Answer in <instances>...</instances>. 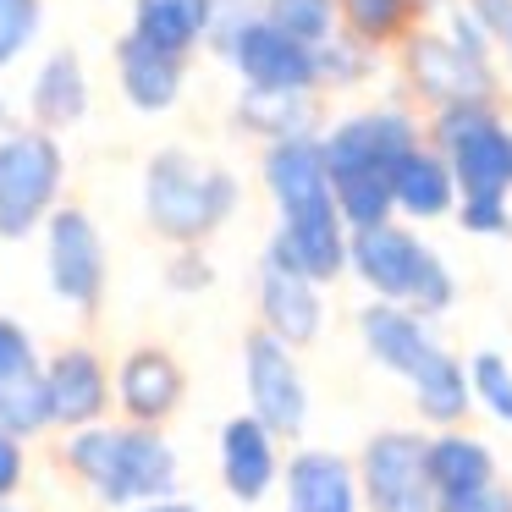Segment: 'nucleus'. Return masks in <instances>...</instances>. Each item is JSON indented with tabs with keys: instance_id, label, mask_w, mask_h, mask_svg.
Wrapping results in <instances>:
<instances>
[{
	"instance_id": "nucleus-40",
	"label": "nucleus",
	"mask_w": 512,
	"mask_h": 512,
	"mask_svg": "<svg viewBox=\"0 0 512 512\" xmlns=\"http://www.w3.org/2000/svg\"><path fill=\"white\" fill-rule=\"evenodd\" d=\"M127 512H204V507L188 496H155V501H138V507H127Z\"/></svg>"
},
{
	"instance_id": "nucleus-32",
	"label": "nucleus",
	"mask_w": 512,
	"mask_h": 512,
	"mask_svg": "<svg viewBox=\"0 0 512 512\" xmlns=\"http://www.w3.org/2000/svg\"><path fill=\"white\" fill-rule=\"evenodd\" d=\"M468 391H474L479 408H490L501 424H512V364L501 353H474V364H468Z\"/></svg>"
},
{
	"instance_id": "nucleus-43",
	"label": "nucleus",
	"mask_w": 512,
	"mask_h": 512,
	"mask_svg": "<svg viewBox=\"0 0 512 512\" xmlns=\"http://www.w3.org/2000/svg\"><path fill=\"white\" fill-rule=\"evenodd\" d=\"M419 6H441V0H419Z\"/></svg>"
},
{
	"instance_id": "nucleus-42",
	"label": "nucleus",
	"mask_w": 512,
	"mask_h": 512,
	"mask_svg": "<svg viewBox=\"0 0 512 512\" xmlns=\"http://www.w3.org/2000/svg\"><path fill=\"white\" fill-rule=\"evenodd\" d=\"M0 512H23V507H17V501H0Z\"/></svg>"
},
{
	"instance_id": "nucleus-30",
	"label": "nucleus",
	"mask_w": 512,
	"mask_h": 512,
	"mask_svg": "<svg viewBox=\"0 0 512 512\" xmlns=\"http://www.w3.org/2000/svg\"><path fill=\"white\" fill-rule=\"evenodd\" d=\"M375 56L380 50L358 45V39H347V34H331L325 45H314V83H320V89H353V83L369 78Z\"/></svg>"
},
{
	"instance_id": "nucleus-15",
	"label": "nucleus",
	"mask_w": 512,
	"mask_h": 512,
	"mask_svg": "<svg viewBox=\"0 0 512 512\" xmlns=\"http://www.w3.org/2000/svg\"><path fill=\"white\" fill-rule=\"evenodd\" d=\"M265 188L276 199L281 221H298V215H314V210H336L331 177H325V155H320V133L276 138L265 149Z\"/></svg>"
},
{
	"instance_id": "nucleus-11",
	"label": "nucleus",
	"mask_w": 512,
	"mask_h": 512,
	"mask_svg": "<svg viewBox=\"0 0 512 512\" xmlns=\"http://www.w3.org/2000/svg\"><path fill=\"white\" fill-rule=\"evenodd\" d=\"M182 397H188V375H182V364L155 342L133 347L111 375V408L122 413L127 424H155L160 430V424L182 408Z\"/></svg>"
},
{
	"instance_id": "nucleus-3",
	"label": "nucleus",
	"mask_w": 512,
	"mask_h": 512,
	"mask_svg": "<svg viewBox=\"0 0 512 512\" xmlns=\"http://www.w3.org/2000/svg\"><path fill=\"white\" fill-rule=\"evenodd\" d=\"M67 188V149L56 133L12 127L0 133V243H23L45 226Z\"/></svg>"
},
{
	"instance_id": "nucleus-24",
	"label": "nucleus",
	"mask_w": 512,
	"mask_h": 512,
	"mask_svg": "<svg viewBox=\"0 0 512 512\" xmlns=\"http://www.w3.org/2000/svg\"><path fill=\"white\" fill-rule=\"evenodd\" d=\"M408 386H413V408H419L424 424L452 430V424L468 419V402H474V391H468V369L457 364L446 347H435V353L424 358L419 375H413Z\"/></svg>"
},
{
	"instance_id": "nucleus-10",
	"label": "nucleus",
	"mask_w": 512,
	"mask_h": 512,
	"mask_svg": "<svg viewBox=\"0 0 512 512\" xmlns=\"http://www.w3.org/2000/svg\"><path fill=\"white\" fill-rule=\"evenodd\" d=\"M325 325V298L320 281H309L298 265H287L276 243L259 259V331H270L276 342H287L292 353L309 347Z\"/></svg>"
},
{
	"instance_id": "nucleus-41",
	"label": "nucleus",
	"mask_w": 512,
	"mask_h": 512,
	"mask_svg": "<svg viewBox=\"0 0 512 512\" xmlns=\"http://www.w3.org/2000/svg\"><path fill=\"white\" fill-rule=\"evenodd\" d=\"M12 127H17V111H12L6 100H0V133H12Z\"/></svg>"
},
{
	"instance_id": "nucleus-37",
	"label": "nucleus",
	"mask_w": 512,
	"mask_h": 512,
	"mask_svg": "<svg viewBox=\"0 0 512 512\" xmlns=\"http://www.w3.org/2000/svg\"><path fill=\"white\" fill-rule=\"evenodd\" d=\"M28 479V441H17L12 430H0V501H12Z\"/></svg>"
},
{
	"instance_id": "nucleus-16",
	"label": "nucleus",
	"mask_w": 512,
	"mask_h": 512,
	"mask_svg": "<svg viewBox=\"0 0 512 512\" xmlns=\"http://www.w3.org/2000/svg\"><path fill=\"white\" fill-rule=\"evenodd\" d=\"M281 479V441L254 419V413H237L221 424V485L232 501L259 507V501L276 490Z\"/></svg>"
},
{
	"instance_id": "nucleus-23",
	"label": "nucleus",
	"mask_w": 512,
	"mask_h": 512,
	"mask_svg": "<svg viewBox=\"0 0 512 512\" xmlns=\"http://www.w3.org/2000/svg\"><path fill=\"white\" fill-rule=\"evenodd\" d=\"M424 474H430L435 501L463 496V490L496 479V452H490L479 435H468L452 424V430H441V435H424Z\"/></svg>"
},
{
	"instance_id": "nucleus-20",
	"label": "nucleus",
	"mask_w": 512,
	"mask_h": 512,
	"mask_svg": "<svg viewBox=\"0 0 512 512\" xmlns=\"http://www.w3.org/2000/svg\"><path fill=\"white\" fill-rule=\"evenodd\" d=\"M116 83H122V100L144 116H160L182 100V83H188V61L166 56V50L144 45V39L122 34L116 39Z\"/></svg>"
},
{
	"instance_id": "nucleus-1",
	"label": "nucleus",
	"mask_w": 512,
	"mask_h": 512,
	"mask_svg": "<svg viewBox=\"0 0 512 512\" xmlns=\"http://www.w3.org/2000/svg\"><path fill=\"white\" fill-rule=\"evenodd\" d=\"M61 463L72 479L94 490L105 507H138L155 496H177L182 485V463L177 446L155 430V424H83L67 430Z\"/></svg>"
},
{
	"instance_id": "nucleus-18",
	"label": "nucleus",
	"mask_w": 512,
	"mask_h": 512,
	"mask_svg": "<svg viewBox=\"0 0 512 512\" xmlns=\"http://www.w3.org/2000/svg\"><path fill=\"white\" fill-rule=\"evenodd\" d=\"M83 116H89V67H83L78 50L61 45L39 61L34 83H28V127L61 138L67 127H78Z\"/></svg>"
},
{
	"instance_id": "nucleus-9",
	"label": "nucleus",
	"mask_w": 512,
	"mask_h": 512,
	"mask_svg": "<svg viewBox=\"0 0 512 512\" xmlns=\"http://www.w3.org/2000/svg\"><path fill=\"white\" fill-rule=\"evenodd\" d=\"M402 67H408L413 89H419L435 111H441V105H490L496 100V72H490V61L457 50L452 39H441V34H424V28H413V34L402 39Z\"/></svg>"
},
{
	"instance_id": "nucleus-4",
	"label": "nucleus",
	"mask_w": 512,
	"mask_h": 512,
	"mask_svg": "<svg viewBox=\"0 0 512 512\" xmlns=\"http://www.w3.org/2000/svg\"><path fill=\"white\" fill-rule=\"evenodd\" d=\"M430 138L452 166L457 193H512V127H501L490 105H441Z\"/></svg>"
},
{
	"instance_id": "nucleus-19",
	"label": "nucleus",
	"mask_w": 512,
	"mask_h": 512,
	"mask_svg": "<svg viewBox=\"0 0 512 512\" xmlns=\"http://www.w3.org/2000/svg\"><path fill=\"white\" fill-rule=\"evenodd\" d=\"M358 336H364V353L397 380H413L424 358L441 347L430 336V325H424L413 309H402V303H380V298L358 314Z\"/></svg>"
},
{
	"instance_id": "nucleus-8",
	"label": "nucleus",
	"mask_w": 512,
	"mask_h": 512,
	"mask_svg": "<svg viewBox=\"0 0 512 512\" xmlns=\"http://www.w3.org/2000/svg\"><path fill=\"white\" fill-rule=\"evenodd\" d=\"M215 56L232 61V72L243 78V89H265V94H314V50L287 39L281 28H270L265 17H243L232 34L215 45Z\"/></svg>"
},
{
	"instance_id": "nucleus-35",
	"label": "nucleus",
	"mask_w": 512,
	"mask_h": 512,
	"mask_svg": "<svg viewBox=\"0 0 512 512\" xmlns=\"http://www.w3.org/2000/svg\"><path fill=\"white\" fill-rule=\"evenodd\" d=\"M28 364H39V347L28 336V325H17L12 314H0V380L28 369Z\"/></svg>"
},
{
	"instance_id": "nucleus-21",
	"label": "nucleus",
	"mask_w": 512,
	"mask_h": 512,
	"mask_svg": "<svg viewBox=\"0 0 512 512\" xmlns=\"http://www.w3.org/2000/svg\"><path fill=\"white\" fill-rule=\"evenodd\" d=\"M391 177V204L402 215H419V221H441V215L457 210V182H452V166H446L441 149H424L413 144L397 166L386 171Z\"/></svg>"
},
{
	"instance_id": "nucleus-34",
	"label": "nucleus",
	"mask_w": 512,
	"mask_h": 512,
	"mask_svg": "<svg viewBox=\"0 0 512 512\" xmlns=\"http://www.w3.org/2000/svg\"><path fill=\"white\" fill-rule=\"evenodd\" d=\"M215 281V265L204 259V248H177L166 259V287L171 292H204Z\"/></svg>"
},
{
	"instance_id": "nucleus-26",
	"label": "nucleus",
	"mask_w": 512,
	"mask_h": 512,
	"mask_svg": "<svg viewBox=\"0 0 512 512\" xmlns=\"http://www.w3.org/2000/svg\"><path fill=\"white\" fill-rule=\"evenodd\" d=\"M336 17H342L347 39L380 50V45H402L419 28L424 6L419 0H336Z\"/></svg>"
},
{
	"instance_id": "nucleus-29",
	"label": "nucleus",
	"mask_w": 512,
	"mask_h": 512,
	"mask_svg": "<svg viewBox=\"0 0 512 512\" xmlns=\"http://www.w3.org/2000/svg\"><path fill=\"white\" fill-rule=\"evenodd\" d=\"M259 17H265L270 28H281L287 39L309 45V50L336 34V0H265Z\"/></svg>"
},
{
	"instance_id": "nucleus-6",
	"label": "nucleus",
	"mask_w": 512,
	"mask_h": 512,
	"mask_svg": "<svg viewBox=\"0 0 512 512\" xmlns=\"http://www.w3.org/2000/svg\"><path fill=\"white\" fill-rule=\"evenodd\" d=\"M243 386H248V413L276 441H298L309 430V380L298 369V353L287 342H276L270 331L243 336Z\"/></svg>"
},
{
	"instance_id": "nucleus-36",
	"label": "nucleus",
	"mask_w": 512,
	"mask_h": 512,
	"mask_svg": "<svg viewBox=\"0 0 512 512\" xmlns=\"http://www.w3.org/2000/svg\"><path fill=\"white\" fill-rule=\"evenodd\" d=\"M435 512H512V485L490 479V485H474V490H463V496H441Z\"/></svg>"
},
{
	"instance_id": "nucleus-13",
	"label": "nucleus",
	"mask_w": 512,
	"mask_h": 512,
	"mask_svg": "<svg viewBox=\"0 0 512 512\" xmlns=\"http://www.w3.org/2000/svg\"><path fill=\"white\" fill-rule=\"evenodd\" d=\"M413 144H419V127H413L408 111L347 116V122H336L331 133L320 138L325 177H331V171H391Z\"/></svg>"
},
{
	"instance_id": "nucleus-31",
	"label": "nucleus",
	"mask_w": 512,
	"mask_h": 512,
	"mask_svg": "<svg viewBox=\"0 0 512 512\" xmlns=\"http://www.w3.org/2000/svg\"><path fill=\"white\" fill-rule=\"evenodd\" d=\"M39 28H45V0H0V72L34 50Z\"/></svg>"
},
{
	"instance_id": "nucleus-28",
	"label": "nucleus",
	"mask_w": 512,
	"mask_h": 512,
	"mask_svg": "<svg viewBox=\"0 0 512 512\" xmlns=\"http://www.w3.org/2000/svg\"><path fill=\"white\" fill-rule=\"evenodd\" d=\"M331 199H336V215H342L347 232L358 226H380L391 221V177L386 171H331Z\"/></svg>"
},
{
	"instance_id": "nucleus-5",
	"label": "nucleus",
	"mask_w": 512,
	"mask_h": 512,
	"mask_svg": "<svg viewBox=\"0 0 512 512\" xmlns=\"http://www.w3.org/2000/svg\"><path fill=\"white\" fill-rule=\"evenodd\" d=\"M45 281L67 309L100 314L105 303V237L83 204H56L45 215Z\"/></svg>"
},
{
	"instance_id": "nucleus-17",
	"label": "nucleus",
	"mask_w": 512,
	"mask_h": 512,
	"mask_svg": "<svg viewBox=\"0 0 512 512\" xmlns=\"http://www.w3.org/2000/svg\"><path fill=\"white\" fill-rule=\"evenodd\" d=\"M281 496L287 512H364L358 496V474L342 452H325V446H303L281 463Z\"/></svg>"
},
{
	"instance_id": "nucleus-22",
	"label": "nucleus",
	"mask_w": 512,
	"mask_h": 512,
	"mask_svg": "<svg viewBox=\"0 0 512 512\" xmlns=\"http://www.w3.org/2000/svg\"><path fill=\"white\" fill-rule=\"evenodd\" d=\"M210 12H215V0H133V28L127 34L188 61L210 39Z\"/></svg>"
},
{
	"instance_id": "nucleus-7",
	"label": "nucleus",
	"mask_w": 512,
	"mask_h": 512,
	"mask_svg": "<svg viewBox=\"0 0 512 512\" xmlns=\"http://www.w3.org/2000/svg\"><path fill=\"white\" fill-rule=\"evenodd\" d=\"M358 496L369 512H435V490L424 474V435L419 430H380L364 441L353 463Z\"/></svg>"
},
{
	"instance_id": "nucleus-14",
	"label": "nucleus",
	"mask_w": 512,
	"mask_h": 512,
	"mask_svg": "<svg viewBox=\"0 0 512 512\" xmlns=\"http://www.w3.org/2000/svg\"><path fill=\"white\" fill-rule=\"evenodd\" d=\"M419 265H424V243L408 232V226L380 221V226L347 232V270H353L380 303H408Z\"/></svg>"
},
{
	"instance_id": "nucleus-33",
	"label": "nucleus",
	"mask_w": 512,
	"mask_h": 512,
	"mask_svg": "<svg viewBox=\"0 0 512 512\" xmlns=\"http://www.w3.org/2000/svg\"><path fill=\"white\" fill-rule=\"evenodd\" d=\"M457 221L474 237L512 232V215H507V199H501V193H457Z\"/></svg>"
},
{
	"instance_id": "nucleus-38",
	"label": "nucleus",
	"mask_w": 512,
	"mask_h": 512,
	"mask_svg": "<svg viewBox=\"0 0 512 512\" xmlns=\"http://www.w3.org/2000/svg\"><path fill=\"white\" fill-rule=\"evenodd\" d=\"M446 39H452L457 50H468V56L490 61V34L474 23V12H468V6H452V34H446Z\"/></svg>"
},
{
	"instance_id": "nucleus-2",
	"label": "nucleus",
	"mask_w": 512,
	"mask_h": 512,
	"mask_svg": "<svg viewBox=\"0 0 512 512\" xmlns=\"http://www.w3.org/2000/svg\"><path fill=\"white\" fill-rule=\"evenodd\" d=\"M237 177L226 166L188 155V149H155L144 166V221L171 248H204L237 215Z\"/></svg>"
},
{
	"instance_id": "nucleus-27",
	"label": "nucleus",
	"mask_w": 512,
	"mask_h": 512,
	"mask_svg": "<svg viewBox=\"0 0 512 512\" xmlns=\"http://www.w3.org/2000/svg\"><path fill=\"white\" fill-rule=\"evenodd\" d=\"M0 430H12L17 441H34V435L56 430V424H50V391H45L39 364H28V369L0 380Z\"/></svg>"
},
{
	"instance_id": "nucleus-25",
	"label": "nucleus",
	"mask_w": 512,
	"mask_h": 512,
	"mask_svg": "<svg viewBox=\"0 0 512 512\" xmlns=\"http://www.w3.org/2000/svg\"><path fill=\"white\" fill-rule=\"evenodd\" d=\"M314 94H265V89H243L237 94V127L259 138H298L314 133Z\"/></svg>"
},
{
	"instance_id": "nucleus-12",
	"label": "nucleus",
	"mask_w": 512,
	"mask_h": 512,
	"mask_svg": "<svg viewBox=\"0 0 512 512\" xmlns=\"http://www.w3.org/2000/svg\"><path fill=\"white\" fill-rule=\"evenodd\" d=\"M39 375H45V391H50V424L56 430H83V424H100L111 413V369L89 342L50 353L39 364Z\"/></svg>"
},
{
	"instance_id": "nucleus-39",
	"label": "nucleus",
	"mask_w": 512,
	"mask_h": 512,
	"mask_svg": "<svg viewBox=\"0 0 512 512\" xmlns=\"http://www.w3.org/2000/svg\"><path fill=\"white\" fill-rule=\"evenodd\" d=\"M468 12L490 39H512V0H468Z\"/></svg>"
}]
</instances>
